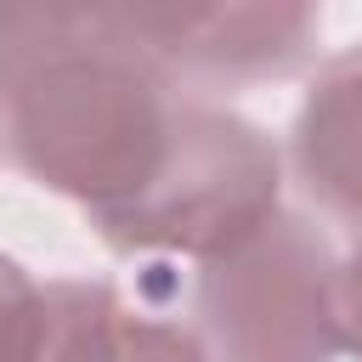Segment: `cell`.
Instances as JSON below:
<instances>
[{
    "label": "cell",
    "instance_id": "8992f818",
    "mask_svg": "<svg viewBox=\"0 0 362 362\" xmlns=\"http://www.w3.org/2000/svg\"><path fill=\"white\" fill-rule=\"evenodd\" d=\"M51 345L45 362H209L198 334L130 305L113 283L68 277L51 283Z\"/></svg>",
    "mask_w": 362,
    "mask_h": 362
},
{
    "label": "cell",
    "instance_id": "5b68a950",
    "mask_svg": "<svg viewBox=\"0 0 362 362\" xmlns=\"http://www.w3.org/2000/svg\"><path fill=\"white\" fill-rule=\"evenodd\" d=\"M288 164L317 209L362 226V45L317 68L288 130Z\"/></svg>",
    "mask_w": 362,
    "mask_h": 362
},
{
    "label": "cell",
    "instance_id": "7a4b0ae2",
    "mask_svg": "<svg viewBox=\"0 0 362 362\" xmlns=\"http://www.w3.org/2000/svg\"><path fill=\"white\" fill-rule=\"evenodd\" d=\"M277 192H283L277 141L243 113L187 96L153 181L130 204L96 215L90 226L119 255H181L204 266L249 243L277 215Z\"/></svg>",
    "mask_w": 362,
    "mask_h": 362
},
{
    "label": "cell",
    "instance_id": "52a82bcc",
    "mask_svg": "<svg viewBox=\"0 0 362 362\" xmlns=\"http://www.w3.org/2000/svg\"><path fill=\"white\" fill-rule=\"evenodd\" d=\"M51 345V294L0 255V362H45Z\"/></svg>",
    "mask_w": 362,
    "mask_h": 362
},
{
    "label": "cell",
    "instance_id": "277c9868",
    "mask_svg": "<svg viewBox=\"0 0 362 362\" xmlns=\"http://www.w3.org/2000/svg\"><path fill=\"white\" fill-rule=\"evenodd\" d=\"M124 17L192 96L288 79L322 40V11L311 6H124Z\"/></svg>",
    "mask_w": 362,
    "mask_h": 362
},
{
    "label": "cell",
    "instance_id": "ba28073f",
    "mask_svg": "<svg viewBox=\"0 0 362 362\" xmlns=\"http://www.w3.org/2000/svg\"><path fill=\"white\" fill-rule=\"evenodd\" d=\"M339 351L362 356V243L339 260Z\"/></svg>",
    "mask_w": 362,
    "mask_h": 362
},
{
    "label": "cell",
    "instance_id": "6da1fadb",
    "mask_svg": "<svg viewBox=\"0 0 362 362\" xmlns=\"http://www.w3.org/2000/svg\"><path fill=\"white\" fill-rule=\"evenodd\" d=\"M187 96L124 6H0V153L90 221L153 181Z\"/></svg>",
    "mask_w": 362,
    "mask_h": 362
},
{
    "label": "cell",
    "instance_id": "3957f363",
    "mask_svg": "<svg viewBox=\"0 0 362 362\" xmlns=\"http://www.w3.org/2000/svg\"><path fill=\"white\" fill-rule=\"evenodd\" d=\"M198 345L209 362H334L339 260L305 215H272L249 243L198 266Z\"/></svg>",
    "mask_w": 362,
    "mask_h": 362
}]
</instances>
